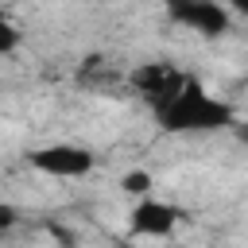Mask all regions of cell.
<instances>
[{
  "instance_id": "obj_1",
  "label": "cell",
  "mask_w": 248,
  "mask_h": 248,
  "mask_svg": "<svg viewBox=\"0 0 248 248\" xmlns=\"http://www.w3.org/2000/svg\"><path fill=\"white\" fill-rule=\"evenodd\" d=\"M159 120H163V128H170V132H198V128H225V124L232 120V112H229V105L209 101L194 81H186V85L159 108Z\"/></svg>"
},
{
  "instance_id": "obj_2",
  "label": "cell",
  "mask_w": 248,
  "mask_h": 248,
  "mask_svg": "<svg viewBox=\"0 0 248 248\" xmlns=\"http://www.w3.org/2000/svg\"><path fill=\"white\" fill-rule=\"evenodd\" d=\"M31 167L46 170V174H62V178H78L93 170V155L70 143H54V147H39L31 151Z\"/></svg>"
},
{
  "instance_id": "obj_3",
  "label": "cell",
  "mask_w": 248,
  "mask_h": 248,
  "mask_svg": "<svg viewBox=\"0 0 248 248\" xmlns=\"http://www.w3.org/2000/svg\"><path fill=\"white\" fill-rule=\"evenodd\" d=\"M132 85L155 105V108H163L182 85H186V78L182 74H174L170 66H163V62H143L136 74H132Z\"/></svg>"
},
{
  "instance_id": "obj_4",
  "label": "cell",
  "mask_w": 248,
  "mask_h": 248,
  "mask_svg": "<svg viewBox=\"0 0 248 248\" xmlns=\"http://www.w3.org/2000/svg\"><path fill=\"white\" fill-rule=\"evenodd\" d=\"M174 221H178V213L167 202H140L132 209V232H140V236H167L174 229Z\"/></svg>"
},
{
  "instance_id": "obj_5",
  "label": "cell",
  "mask_w": 248,
  "mask_h": 248,
  "mask_svg": "<svg viewBox=\"0 0 248 248\" xmlns=\"http://www.w3.org/2000/svg\"><path fill=\"white\" fill-rule=\"evenodd\" d=\"M178 23H190V27H198L202 35H225V31H229V16H225V8L213 4V0H198Z\"/></svg>"
},
{
  "instance_id": "obj_6",
  "label": "cell",
  "mask_w": 248,
  "mask_h": 248,
  "mask_svg": "<svg viewBox=\"0 0 248 248\" xmlns=\"http://www.w3.org/2000/svg\"><path fill=\"white\" fill-rule=\"evenodd\" d=\"M120 186H124V194H147L151 190V174L147 170H128Z\"/></svg>"
},
{
  "instance_id": "obj_7",
  "label": "cell",
  "mask_w": 248,
  "mask_h": 248,
  "mask_svg": "<svg viewBox=\"0 0 248 248\" xmlns=\"http://www.w3.org/2000/svg\"><path fill=\"white\" fill-rule=\"evenodd\" d=\"M16 43H19V31H16L12 23H4V19H0V54L16 50Z\"/></svg>"
},
{
  "instance_id": "obj_8",
  "label": "cell",
  "mask_w": 248,
  "mask_h": 248,
  "mask_svg": "<svg viewBox=\"0 0 248 248\" xmlns=\"http://www.w3.org/2000/svg\"><path fill=\"white\" fill-rule=\"evenodd\" d=\"M163 4H167V12H170L174 19H182V16H186V12H190L198 0H163Z\"/></svg>"
},
{
  "instance_id": "obj_9",
  "label": "cell",
  "mask_w": 248,
  "mask_h": 248,
  "mask_svg": "<svg viewBox=\"0 0 248 248\" xmlns=\"http://www.w3.org/2000/svg\"><path fill=\"white\" fill-rule=\"evenodd\" d=\"M50 236H54L62 248H74V232H70V229H62V225H50Z\"/></svg>"
},
{
  "instance_id": "obj_10",
  "label": "cell",
  "mask_w": 248,
  "mask_h": 248,
  "mask_svg": "<svg viewBox=\"0 0 248 248\" xmlns=\"http://www.w3.org/2000/svg\"><path fill=\"white\" fill-rule=\"evenodd\" d=\"M16 225V209L12 205H0V229H12Z\"/></svg>"
},
{
  "instance_id": "obj_11",
  "label": "cell",
  "mask_w": 248,
  "mask_h": 248,
  "mask_svg": "<svg viewBox=\"0 0 248 248\" xmlns=\"http://www.w3.org/2000/svg\"><path fill=\"white\" fill-rule=\"evenodd\" d=\"M232 8L236 12H248V0H232Z\"/></svg>"
}]
</instances>
